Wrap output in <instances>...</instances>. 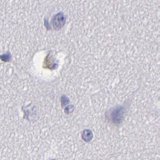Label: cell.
I'll return each mask as SVG.
<instances>
[{"instance_id": "1", "label": "cell", "mask_w": 160, "mask_h": 160, "mask_svg": "<svg viewBox=\"0 0 160 160\" xmlns=\"http://www.w3.org/2000/svg\"><path fill=\"white\" fill-rule=\"evenodd\" d=\"M125 108L123 107L118 106L114 108L111 112V119L115 124H120L124 118Z\"/></svg>"}, {"instance_id": "2", "label": "cell", "mask_w": 160, "mask_h": 160, "mask_svg": "<svg viewBox=\"0 0 160 160\" xmlns=\"http://www.w3.org/2000/svg\"><path fill=\"white\" fill-rule=\"evenodd\" d=\"M52 24L54 29L57 30L61 29L65 24V18L62 13H58L54 17Z\"/></svg>"}, {"instance_id": "4", "label": "cell", "mask_w": 160, "mask_h": 160, "mask_svg": "<svg viewBox=\"0 0 160 160\" xmlns=\"http://www.w3.org/2000/svg\"><path fill=\"white\" fill-rule=\"evenodd\" d=\"M69 98L65 95L62 96L61 98V102H62V107H64L65 105H68V104L69 103Z\"/></svg>"}, {"instance_id": "5", "label": "cell", "mask_w": 160, "mask_h": 160, "mask_svg": "<svg viewBox=\"0 0 160 160\" xmlns=\"http://www.w3.org/2000/svg\"><path fill=\"white\" fill-rule=\"evenodd\" d=\"M74 109H75V108H74L73 105H68V107H66L65 108L64 112H66V114H69V113H71V112H73Z\"/></svg>"}, {"instance_id": "3", "label": "cell", "mask_w": 160, "mask_h": 160, "mask_svg": "<svg viewBox=\"0 0 160 160\" xmlns=\"http://www.w3.org/2000/svg\"><path fill=\"white\" fill-rule=\"evenodd\" d=\"M81 137L86 142H90L93 138V133L90 129H85L82 132Z\"/></svg>"}]
</instances>
